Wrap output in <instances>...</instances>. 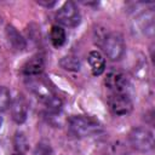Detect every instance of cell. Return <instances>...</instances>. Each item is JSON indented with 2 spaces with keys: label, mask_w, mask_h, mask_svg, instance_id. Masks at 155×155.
<instances>
[{
  "label": "cell",
  "mask_w": 155,
  "mask_h": 155,
  "mask_svg": "<svg viewBox=\"0 0 155 155\" xmlns=\"http://www.w3.org/2000/svg\"><path fill=\"white\" fill-rule=\"evenodd\" d=\"M11 109V115L15 122L17 124H23L27 120L28 116V102L23 97V94H17L10 104Z\"/></svg>",
  "instance_id": "obj_7"
},
{
  "label": "cell",
  "mask_w": 155,
  "mask_h": 155,
  "mask_svg": "<svg viewBox=\"0 0 155 155\" xmlns=\"http://www.w3.org/2000/svg\"><path fill=\"white\" fill-rule=\"evenodd\" d=\"M108 31H107V29L105 28H103V27H97L96 29H94V41H96V44L98 45V46H103V44H104V40L107 39V36H108Z\"/></svg>",
  "instance_id": "obj_18"
},
{
  "label": "cell",
  "mask_w": 155,
  "mask_h": 155,
  "mask_svg": "<svg viewBox=\"0 0 155 155\" xmlns=\"http://www.w3.org/2000/svg\"><path fill=\"white\" fill-rule=\"evenodd\" d=\"M11 93L7 87L0 86V111L6 110L11 104Z\"/></svg>",
  "instance_id": "obj_16"
},
{
  "label": "cell",
  "mask_w": 155,
  "mask_h": 155,
  "mask_svg": "<svg viewBox=\"0 0 155 155\" xmlns=\"http://www.w3.org/2000/svg\"><path fill=\"white\" fill-rule=\"evenodd\" d=\"M13 144H15V149L17 150V153H25L29 148V143L28 139L25 137V134L23 132H17L13 137Z\"/></svg>",
  "instance_id": "obj_15"
},
{
  "label": "cell",
  "mask_w": 155,
  "mask_h": 155,
  "mask_svg": "<svg viewBox=\"0 0 155 155\" xmlns=\"http://www.w3.org/2000/svg\"><path fill=\"white\" fill-rule=\"evenodd\" d=\"M68 128L73 136L79 138L91 137L102 131L101 124L96 119L86 115H74L69 117Z\"/></svg>",
  "instance_id": "obj_1"
},
{
  "label": "cell",
  "mask_w": 155,
  "mask_h": 155,
  "mask_svg": "<svg viewBox=\"0 0 155 155\" xmlns=\"http://www.w3.org/2000/svg\"><path fill=\"white\" fill-rule=\"evenodd\" d=\"M154 16L153 13H142L137 19L138 30H140L145 35H153L154 33Z\"/></svg>",
  "instance_id": "obj_12"
},
{
  "label": "cell",
  "mask_w": 155,
  "mask_h": 155,
  "mask_svg": "<svg viewBox=\"0 0 155 155\" xmlns=\"http://www.w3.org/2000/svg\"><path fill=\"white\" fill-rule=\"evenodd\" d=\"M59 64L64 70H68V71H79L81 68V62H80L79 57L71 56V54L64 56L59 61Z\"/></svg>",
  "instance_id": "obj_14"
},
{
  "label": "cell",
  "mask_w": 155,
  "mask_h": 155,
  "mask_svg": "<svg viewBox=\"0 0 155 155\" xmlns=\"http://www.w3.org/2000/svg\"><path fill=\"white\" fill-rule=\"evenodd\" d=\"M13 155H23V154H21V153H16V154H13Z\"/></svg>",
  "instance_id": "obj_21"
},
{
  "label": "cell",
  "mask_w": 155,
  "mask_h": 155,
  "mask_svg": "<svg viewBox=\"0 0 155 155\" xmlns=\"http://www.w3.org/2000/svg\"><path fill=\"white\" fill-rule=\"evenodd\" d=\"M102 48H103L105 56L110 61L121 59L122 56L125 54V50H126L124 36L117 31L109 33L107 39L104 40V44H103Z\"/></svg>",
  "instance_id": "obj_3"
},
{
  "label": "cell",
  "mask_w": 155,
  "mask_h": 155,
  "mask_svg": "<svg viewBox=\"0 0 155 155\" xmlns=\"http://www.w3.org/2000/svg\"><path fill=\"white\" fill-rule=\"evenodd\" d=\"M38 4L41 5V6H45V7H53L57 2H56V1H51V2H47V1H46V2H44V1H38Z\"/></svg>",
  "instance_id": "obj_19"
},
{
  "label": "cell",
  "mask_w": 155,
  "mask_h": 155,
  "mask_svg": "<svg viewBox=\"0 0 155 155\" xmlns=\"http://www.w3.org/2000/svg\"><path fill=\"white\" fill-rule=\"evenodd\" d=\"M56 18L58 21V23H61L62 25H65V27H76L80 21H81V16H80V12L75 5V2L73 1H67L64 2L57 15H56Z\"/></svg>",
  "instance_id": "obj_5"
},
{
  "label": "cell",
  "mask_w": 155,
  "mask_h": 155,
  "mask_svg": "<svg viewBox=\"0 0 155 155\" xmlns=\"http://www.w3.org/2000/svg\"><path fill=\"white\" fill-rule=\"evenodd\" d=\"M105 86L111 91V93H128L130 81L127 76L120 70H111L105 76Z\"/></svg>",
  "instance_id": "obj_6"
},
{
  "label": "cell",
  "mask_w": 155,
  "mask_h": 155,
  "mask_svg": "<svg viewBox=\"0 0 155 155\" xmlns=\"http://www.w3.org/2000/svg\"><path fill=\"white\" fill-rule=\"evenodd\" d=\"M110 111L116 116H126L133 109V103L128 93H111L108 97Z\"/></svg>",
  "instance_id": "obj_4"
},
{
  "label": "cell",
  "mask_w": 155,
  "mask_h": 155,
  "mask_svg": "<svg viewBox=\"0 0 155 155\" xmlns=\"http://www.w3.org/2000/svg\"><path fill=\"white\" fill-rule=\"evenodd\" d=\"M29 88L38 96V98H40L44 103L46 101H48L51 97H53L54 94L52 93V91L48 88V86L41 81V80H30L29 81Z\"/></svg>",
  "instance_id": "obj_11"
},
{
  "label": "cell",
  "mask_w": 155,
  "mask_h": 155,
  "mask_svg": "<svg viewBox=\"0 0 155 155\" xmlns=\"http://www.w3.org/2000/svg\"><path fill=\"white\" fill-rule=\"evenodd\" d=\"M33 155H53V151H52V148L48 143L40 142L34 148Z\"/></svg>",
  "instance_id": "obj_17"
},
{
  "label": "cell",
  "mask_w": 155,
  "mask_h": 155,
  "mask_svg": "<svg viewBox=\"0 0 155 155\" xmlns=\"http://www.w3.org/2000/svg\"><path fill=\"white\" fill-rule=\"evenodd\" d=\"M128 140L139 153H150L154 149V133L148 127H133L128 133Z\"/></svg>",
  "instance_id": "obj_2"
},
{
  "label": "cell",
  "mask_w": 155,
  "mask_h": 155,
  "mask_svg": "<svg viewBox=\"0 0 155 155\" xmlns=\"http://www.w3.org/2000/svg\"><path fill=\"white\" fill-rule=\"evenodd\" d=\"M87 61L93 75H101L105 70V59L99 51H91L87 56Z\"/></svg>",
  "instance_id": "obj_10"
},
{
  "label": "cell",
  "mask_w": 155,
  "mask_h": 155,
  "mask_svg": "<svg viewBox=\"0 0 155 155\" xmlns=\"http://www.w3.org/2000/svg\"><path fill=\"white\" fill-rule=\"evenodd\" d=\"M6 38L10 42V45L17 50V51H23L25 47H27V42H25V39L21 35V33L13 27V25H6Z\"/></svg>",
  "instance_id": "obj_9"
},
{
  "label": "cell",
  "mask_w": 155,
  "mask_h": 155,
  "mask_svg": "<svg viewBox=\"0 0 155 155\" xmlns=\"http://www.w3.org/2000/svg\"><path fill=\"white\" fill-rule=\"evenodd\" d=\"M44 68H45V58L42 54L38 53V54H34L31 58H29L24 63V65L22 67V73L28 78H34L40 75Z\"/></svg>",
  "instance_id": "obj_8"
},
{
  "label": "cell",
  "mask_w": 155,
  "mask_h": 155,
  "mask_svg": "<svg viewBox=\"0 0 155 155\" xmlns=\"http://www.w3.org/2000/svg\"><path fill=\"white\" fill-rule=\"evenodd\" d=\"M50 40L54 47H62L67 41V33L61 25H52L50 31Z\"/></svg>",
  "instance_id": "obj_13"
},
{
  "label": "cell",
  "mask_w": 155,
  "mask_h": 155,
  "mask_svg": "<svg viewBox=\"0 0 155 155\" xmlns=\"http://www.w3.org/2000/svg\"><path fill=\"white\" fill-rule=\"evenodd\" d=\"M1 124H2V119H1V116H0V127H1Z\"/></svg>",
  "instance_id": "obj_20"
}]
</instances>
